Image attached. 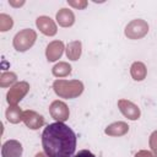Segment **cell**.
<instances>
[{
    "label": "cell",
    "mask_w": 157,
    "mask_h": 157,
    "mask_svg": "<svg viewBox=\"0 0 157 157\" xmlns=\"http://www.w3.org/2000/svg\"><path fill=\"white\" fill-rule=\"evenodd\" d=\"M42 146L48 157H71L76 150V135L71 128L56 121L43 130Z\"/></svg>",
    "instance_id": "obj_1"
},
{
    "label": "cell",
    "mask_w": 157,
    "mask_h": 157,
    "mask_svg": "<svg viewBox=\"0 0 157 157\" xmlns=\"http://www.w3.org/2000/svg\"><path fill=\"white\" fill-rule=\"evenodd\" d=\"M53 88L60 98L72 99L83 92V83L80 80H55Z\"/></svg>",
    "instance_id": "obj_2"
},
{
    "label": "cell",
    "mask_w": 157,
    "mask_h": 157,
    "mask_svg": "<svg viewBox=\"0 0 157 157\" xmlns=\"http://www.w3.org/2000/svg\"><path fill=\"white\" fill-rule=\"evenodd\" d=\"M36 39H37L36 31L31 28H25L16 33L12 40V45L17 52H26L29 48H32Z\"/></svg>",
    "instance_id": "obj_3"
},
{
    "label": "cell",
    "mask_w": 157,
    "mask_h": 157,
    "mask_svg": "<svg viewBox=\"0 0 157 157\" xmlns=\"http://www.w3.org/2000/svg\"><path fill=\"white\" fill-rule=\"evenodd\" d=\"M148 32V23L145 20L141 18H136L132 20L131 22H129L125 27V36L129 39H140L144 38Z\"/></svg>",
    "instance_id": "obj_4"
},
{
    "label": "cell",
    "mask_w": 157,
    "mask_h": 157,
    "mask_svg": "<svg viewBox=\"0 0 157 157\" xmlns=\"http://www.w3.org/2000/svg\"><path fill=\"white\" fill-rule=\"evenodd\" d=\"M29 91V83L26 81H20L16 82L6 94V101L10 105H16Z\"/></svg>",
    "instance_id": "obj_5"
},
{
    "label": "cell",
    "mask_w": 157,
    "mask_h": 157,
    "mask_svg": "<svg viewBox=\"0 0 157 157\" xmlns=\"http://www.w3.org/2000/svg\"><path fill=\"white\" fill-rule=\"evenodd\" d=\"M49 113L52 118H54L59 123H64L65 120L69 119L70 110L69 107L63 102V101H54L49 105Z\"/></svg>",
    "instance_id": "obj_6"
},
{
    "label": "cell",
    "mask_w": 157,
    "mask_h": 157,
    "mask_svg": "<svg viewBox=\"0 0 157 157\" xmlns=\"http://www.w3.org/2000/svg\"><path fill=\"white\" fill-rule=\"evenodd\" d=\"M118 108L119 110L121 112V114L128 118L129 120H137L140 118V108L132 103L131 101H128V99H119L118 101Z\"/></svg>",
    "instance_id": "obj_7"
},
{
    "label": "cell",
    "mask_w": 157,
    "mask_h": 157,
    "mask_svg": "<svg viewBox=\"0 0 157 157\" xmlns=\"http://www.w3.org/2000/svg\"><path fill=\"white\" fill-rule=\"evenodd\" d=\"M22 121L25 125L32 130H37L44 125V117L34 110H25L23 112V119Z\"/></svg>",
    "instance_id": "obj_8"
},
{
    "label": "cell",
    "mask_w": 157,
    "mask_h": 157,
    "mask_svg": "<svg viewBox=\"0 0 157 157\" xmlns=\"http://www.w3.org/2000/svg\"><path fill=\"white\" fill-rule=\"evenodd\" d=\"M36 25H37V28L45 36L52 37V36H55L58 32L55 22L49 16H39L36 20Z\"/></svg>",
    "instance_id": "obj_9"
},
{
    "label": "cell",
    "mask_w": 157,
    "mask_h": 157,
    "mask_svg": "<svg viewBox=\"0 0 157 157\" xmlns=\"http://www.w3.org/2000/svg\"><path fill=\"white\" fill-rule=\"evenodd\" d=\"M22 145L17 140H7L1 148L2 157H22Z\"/></svg>",
    "instance_id": "obj_10"
},
{
    "label": "cell",
    "mask_w": 157,
    "mask_h": 157,
    "mask_svg": "<svg viewBox=\"0 0 157 157\" xmlns=\"http://www.w3.org/2000/svg\"><path fill=\"white\" fill-rule=\"evenodd\" d=\"M64 49H65V47L61 40L50 42L45 49V56H47L48 61H56L58 59H60L64 53Z\"/></svg>",
    "instance_id": "obj_11"
},
{
    "label": "cell",
    "mask_w": 157,
    "mask_h": 157,
    "mask_svg": "<svg viewBox=\"0 0 157 157\" xmlns=\"http://www.w3.org/2000/svg\"><path fill=\"white\" fill-rule=\"evenodd\" d=\"M56 22L61 27H70L75 22V15L70 9H60L56 12Z\"/></svg>",
    "instance_id": "obj_12"
},
{
    "label": "cell",
    "mask_w": 157,
    "mask_h": 157,
    "mask_svg": "<svg viewBox=\"0 0 157 157\" xmlns=\"http://www.w3.org/2000/svg\"><path fill=\"white\" fill-rule=\"evenodd\" d=\"M129 131V125L125 121H115L108 125L104 132L108 136H123Z\"/></svg>",
    "instance_id": "obj_13"
},
{
    "label": "cell",
    "mask_w": 157,
    "mask_h": 157,
    "mask_svg": "<svg viewBox=\"0 0 157 157\" xmlns=\"http://www.w3.org/2000/svg\"><path fill=\"white\" fill-rule=\"evenodd\" d=\"M66 56L67 59L72 60V61H76L80 59L81 56V53H82V44L80 40H74V42H70L67 45H66Z\"/></svg>",
    "instance_id": "obj_14"
},
{
    "label": "cell",
    "mask_w": 157,
    "mask_h": 157,
    "mask_svg": "<svg viewBox=\"0 0 157 157\" xmlns=\"http://www.w3.org/2000/svg\"><path fill=\"white\" fill-rule=\"evenodd\" d=\"M130 74L135 81H142L147 75V69L144 63L135 61V63H132V65L130 67Z\"/></svg>",
    "instance_id": "obj_15"
},
{
    "label": "cell",
    "mask_w": 157,
    "mask_h": 157,
    "mask_svg": "<svg viewBox=\"0 0 157 157\" xmlns=\"http://www.w3.org/2000/svg\"><path fill=\"white\" fill-rule=\"evenodd\" d=\"M5 117L10 123L17 124L23 119V112L17 105H10L5 112Z\"/></svg>",
    "instance_id": "obj_16"
},
{
    "label": "cell",
    "mask_w": 157,
    "mask_h": 157,
    "mask_svg": "<svg viewBox=\"0 0 157 157\" xmlns=\"http://www.w3.org/2000/svg\"><path fill=\"white\" fill-rule=\"evenodd\" d=\"M71 65L69 64V63H66V61H60V63H58V64H55L54 65V67H53V75L55 76V77H65V76H67V75H70L71 74Z\"/></svg>",
    "instance_id": "obj_17"
},
{
    "label": "cell",
    "mask_w": 157,
    "mask_h": 157,
    "mask_svg": "<svg viewBox=\"0 0 157 157\" xmlns=\"http://www.w3.org/2000/svg\"><path fill=\"white\" fill-rule=\"evenodd\" d=\"M17 80V75L15 72H11V71H6V72H2L1 76H0V86L1 87H9L11 85H13Z\"/></svg>",
    "instance_id": "obj_18"
},
{
    "label": "cell",
    "mask_w": 157,
    "mask_h": 157,
    "mask_svg": "<svg viewBox=\"0 0 157 157\" xmlns=\"http://www.w3.org/2000/svg\"><path fill=\"white\" fill-rule=\"evenodd\" d=\"M12 26H13V20L6 13H1L0 15V31L6 32V31L11 29Z\"/></svg>",
    "instance_id": "obj_19"
},
{
    "label": "cell",
    "mask_w": 157,
    "mask_h": 157,
    "mask_svg": "<svg viewBox=\"0 0 157 157\" xmlns=\"http://www.w3.org/2000/svg\"><path fill=\"white\" fill-rule=\"evenodd\" d=\"M148 144H150L151 150H152L155 153H157V130H156V131H153V132L150 135Z\"/></svg>",
    "instance_id": "obj_20"
},
{
    "label": "cell",
    "mask_w": 157,
    "mask_h": 157,
    "mask_svg": "<svg viewBox=\"0 0 157 157\" xmlns=\"http://www.w3.org/2000/svg\"><path fill=\"white\" fill-rule=\"evenodd\" d=\"M67 4L75 9H78V10H82L87 6V1L85 0H81V1H72V0H67Z\"/></svg>",
    "instance_id": "obj_21"
},
{
    "label": "cell",
    "mask_w": 157,
    "mask_h": 157,
    "mask_svg": "<svg viewBox=\"0 0 157 157\" xmlns=\"http://www.w3.org/2000/svg\"><path fill=\"white\" fill-rule=\"evenodd\" d=\"M72 157H96V156L91 151H88V150H81L76 155H74Z\"/></svg>",
    "instance_id": "obj_22"
},
{
    "label": "cell",
    "mask_w": 157,
    "mask_h": 157,
    "mask_svg": "<svg viewBox=\"0 0 157 157\" xmlns=\"http://www.w3.org/2000/svg\"><path fill=\"white\" fill-rule=\"evenodd\" d=\"M135 157H153V153L147 150H141L135 155Z\"/></svg>",
    "instance_id": "obj_23"
},
{
    "label": "cell",
    "mask_w": 157,
    "mask_h": 157,
    "mask_svg": "<svg viewBox=\"0 0 157 157\" xmlns=\"http://www.w3.org/2000/svg\"><path fill=\"white\" fill-rule=\"evenodd\" d=\"M25 4V1H21V2H13V1H10V5H12V6H21V5H23Z\"/></svg>",
    "instance_id": "obj_24"
},
{
    "label": "cell",
    "mask_w": 157,
    "mask_h": 157,
    "mask_svg": "<svg viewBox=\"0 0 157 157\" xmlns=\"http://www.w3.org/2000/svg\"><path fill=\"white\" fill-rule=\"evenodd\" d=\"M34 157H48V156H47L45 153H43V152H38V153H37Z\"/></svg>",
    "instance_id": "obj_25"
},
{
    "label": "cell",
    "mask_w": 157,
    "mask_h": 157,
    "mask_svg": "<svg viewBox=\"0 0 157 157\" xmlns=\"http://www.w3.org/2000/svg\"><path fill=\"white\" fill-rule=\"evenodd\" d=\"M153 157H157V153H155V155H153Z\"/></svg>",
    "instance_id": "obj_26"
}]
</instances>
